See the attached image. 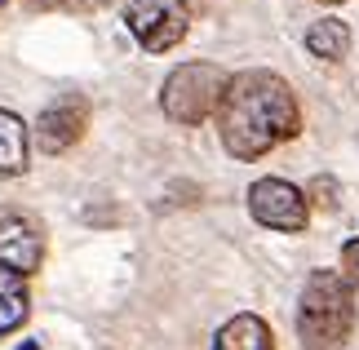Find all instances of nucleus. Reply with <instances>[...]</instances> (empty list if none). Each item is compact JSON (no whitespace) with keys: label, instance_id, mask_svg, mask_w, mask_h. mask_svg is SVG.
I'll return each instance as SVG.
<instances>
[{"label":"nucleus","instance_id":"7ed1b4c3","mask_svg":"<svg viewBox=\"0 0 359 350\" xmlns=\"http://www.w3.org/2000/svg\"><path fill=\"white\" fill-rule=\"evenodd\" d=\"M231 85V76L217 62H182L177 72H169L160 89V107L173 124H204L222 107V93Z\"/></svg>","mask_w":359,"mask_h":350},{"label":"nucleus","instance_id":"2eb2a0df","mask_svg":"<svg viewBox=\"0 0 359 350\" xmlns=\"http://www.w3.org/2000/svg\"><path fill=\"white\" fill-rule=\"evenodd\" d=\"M18 350H40V346H36V342H22V346H18Z\"/></svg>","mask_w":359,"mask_h":350},{"label":"nucleus","instance_id":"4468645a","mask_svg":"<svg viewBox=\"0 0 359 350\" xmlns=\"http://www.w3.org/2000/svg\"><path fill=\"white\" fill-rule=\"evenodd\" d=\"M62 9H72V13H98V9H107L111 0H58Z\"/></svg>","mask_w":359,"mask_h":350},{"label":"nucleus","instance_id":"f3484780","mask_svg":"<svg viewBox=\"0 0 359 350\" xmlns=\"http://www.w3.org/2000/svg\"><path fill=\"white\" fill-rule=\"evenodd\" d=\"M0 9H5V0H0Z\"/></svg>","mask_w":359,"mask_h":350},{"label":"nucleus","instance_id":"423d86ee","mask_svg":"<svg viewBox=\"0 0 359 350\" xmlns=\"http://www.w3.org/2000/svg\"><path fill=\"white\" fill-rule=\"evenodd\" d=\"M45 262V231L36 217L18 213V208H0V271L32 275Z\"/></svg>","mask_w":359,"mask_h":350},{"label":"nucleus","instance_id":"f257e3e1","mask_svg":"<svg viewBox=\"0 0 359 350\" xmlns=\"http://www.w3.org/2000/svg\"><path fill=\"white\" fill-rule=\"evenodd\" d=\"M302 111L284 76L275 72H240L217 107V133L236 160H262L280 142L297 137Z\"/></svg>","mask_w":359,"mask_h":350},{"label":"nucleus","instance_id":"9d476101","mask_svg":"<svg viewBox=\"0 0 359 350\" xmlns=\"http://www.w3.org/2000/svg\"><path fill=\"white\" fill-rule=\"evenodd\" d=\"M0 173L5 177L27 173V124L5 107H0Z\"/></svg>","mask_w":359,"mask_h":350},{"label":"nucleus","instance_id":"f8f14e48","mask_svg":"<svg viewBox=\"0 0 359 350\" xmlns=\"http://www.w3.org/2000/svg\"><path fill=\"white\" fill-rule=\"evenodd\" d=\"M311 195H315V204H320V208H337V182L333 177H315L311 182Z\"/></svg>","mask_w":359,"mask_h":350},{"label":"nucleus","instance_id":"f03ea898","mask_svg":"<svg viewBox=\"0 0 359 350\" xmlns=\"http://www.w3.org/2000/svg\"><path fill=\"white\" fill-rule=\"evenodd\" d=\"M355 328V288L337 271H315L302 288L297 337L306 350H337Z\"/></svg>","mask_w":359,"mask_h":350},{"label":"nucleus","instance_id":"6e6552de","mask_svg":"<svg viewBox=\"0 0 359 350\" xmlns=\"http://www.w3.org/2000/svg\"><path fill=\"white\" fill-rule=\"evenodd\" d=\"M213 350H275V337H271V328H266L262 315H236V319L222 324Z\"/></svg>","mask_w":359,"mask_h":350},{"label":"nucleus","instance_id":"dca6fc26","mask_svg":"<svg viewBox=\"0 0 359 350\" xmlns=\"http://www.w3.org/2000/svg\"><path fill=\"white\" fill-rule=\"evenodd\" d=\"M324 5H341V0H324Z\"/></svg>","mask_w":359,"mask_h":350},{"label":"nucleus","instance_id":"1a4fd4ad","mask_svg":"<svg viewBox=\"0 0 359 350\" xmlns=\"http://www.w3.org/2000/svg\"><path fill=\"white\" fill-rule=\"evenodd\" d=\"M27 315H32V297H27L22 275L0 271V337L18 332V328L27 324Z\"/></svg>","mask_w":359,"mask_h":350},{"label":"nucleus","instance_id":"9b49d317","mask_svg":"<svg viewBox=\"0 0 359 350\" xmlns=\"http://www.w3.org/2000/svg\"><path fill=\"white\" fill-rule=\"evenodd\" d=\"M306 49L315 53L320 62H341L351 53V27L341 18H320L306 32Z\"/></svg>","mask_w":359,"mask_h":350},{"label":"nucleus","instance_id":"39448f33","mask_svg":"<svg viewBox=\"0 0 359 350\" xmlns=\"http://www.w3.org/2000/svg\"><path fill=\"white\" fill-rule=\"evenodd\" d=\"M248 213H253V222H262V227L293 235V231H306L311 204H306V195H302L293 182L262 177V182L248 187Z\"/></svg>","mask_w":359,"mask_h":350},{"label":"nucleus","instance_id":"ddd939ff","mask_svg":"<svg viewBox=\"0 0 359 350\" xmlns=\"http://www.w3.org/2000/svg\"><path fill=\"white\" fill-rule=\"evenodd\" d=\"M341 266H346V279L359 284V240H351L346 248H341Z\"/></svg>","mask_w":359,"mask_h":350},{"label":"nucleus","instance_id":"20e7f679","mask_svg":"<svg viewBox=\"0 0 359 350\" xmlns=\"http://www.w3.org/2000/svg\"><path fill=\"white\" fill-rule=\"evenodd\" d=\"M124 27L133 32V40L147 53H169L173 45H182L191 18H187L182 0H129Z\"/></svg>","mask_w":359,"mask_h":350},{"label":"nucleus","instance_id":"0eeeda50","mask_svg":"<svg viewBox=\"0 0 359 350\" xmlns=\"http://www.w3.org/2000/svg\"><path fill=\"white\" fill-rule=\"evenodd\" d=\"M89 129V97L85 93H62L58 102H49L36 120V142L45 156H62L72 151Z\"/></svg>","mask_w":359,"mask_h":350}]
</instances>
